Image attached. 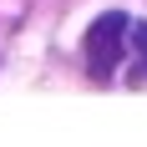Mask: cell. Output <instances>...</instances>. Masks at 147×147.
<instances>
[{"label": "cell", "instance_id": "cell-1", "mask_svg": "<svg viewBox=\"0 0 147 147\" xmlns=\"http://www.w3.org/2000/svg\"><path fill=\"white\" fill-rule=\"evenodd\" d=\"M127 46H132V15H127V10L96 15L91 30H86V41H81V51H86V71L96 76V81H112L117 66L127 61Z\"/></svg>", "mask_w": 147, "mask_h": 147}, {"label": "cell", "instance_id": "cell-2", "mask_svg": "<svg viewBox=\"0 0 147 147\" xmlns=\"http://www.w3.org/2000/svg\"><path fill=\"white\" fill-rule=\"evenodd\" d=\"M127 61H132V66H127V76H132V81H147V26H142V20H132V46H127Z\"/></svg>", "mask_w": 147, "mask_h": 147}]
</instances>
